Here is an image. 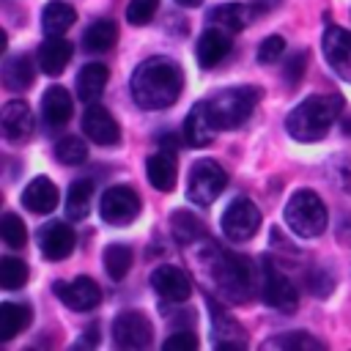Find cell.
Here are the masks:
<instances>
[{
  "label": "cell",
  "instance_id": "obj_29",
  "mask_svg": "<svg viewBox=\"0 0 351 351\" xmlns=\"http://www.w3.org/2000/svg\"><path fill=\"white\" fill-rule=\"evenodd\" d=\"M33 77H36V69L27 55H14L3 66V82L11 90H27L33 85Z\"/></svg>",
  "mask_w": 351,
  "mask_h": 351
},
{
  "label": "cell",
  "instance_id": "obj_9",
  "mask_svg": "<svg viewBox=\"0 0 351 351\" xmlns=\"http://www.w3.org/2000/svg\"><path fill=\"white\" fill-rule=\"evenodd\" d=\"M261 228V211L250 197H233L222 211V233L233 241H247Z\"/></svg>",
  "mask_w": 351,
  "mask_h": 351
},
{
  "label": "cell",
  "instance_id": "obj_47",
  "mask_svg": "<svg viewBox=\"0 0 351 351\" xmlns=\"http://www.w3.org/2000/svg\"><path fill=\"white\" fill-rule=\"evenodd\" d=\"M343 132L351 137V118H343Z\"/></svg>",
  "mask_w": 351,
  "mask_h": 351
},
{
  "label": "cell",
  "instance_id": "obj_21",
  "mask_svg": "<svg viewBox=\"0 0 351 351\" xmlns=\"http://www.w3.org/2000/svg\"><path fill=\"white\" fill-rule=\"evenodd\" d=\"M71 52H74V47H71V41H66L63 36H49V38H44L41 47H38V66H41V71L49 74V77H58V74L69 66Z\"/></svg>",
  "mask_w": 351,
  "mask_h": 351
},
{
  "label": "cell",
  "instance_id": "obj_44",
  "mask_svg": "<svg viewBox=\"0 0 351 351\" xmlns=\"http://www.w3.org/2000/svg\"><path fill=\"white\" fill-rule=\"evenodd\" d=\"M337 239H340V244L351 247V217H346V219L340 222V228H337Z\"/></svg>",
  "mask_w": 351,
  "mask_h": 351
},
{
  "label": "cell",
  "instance_id": "obj_11",
  "mask_svg": "<svg viewBox=\"0 0 351 351\" xmlns=\"http://www.w3.org/2000/svg\"><path fill=\"white\" fill-rule=\"evenodd\" d=\"M55 296L74 313H88L101 302V288L90 280V277H74L71 282L66 280H55L52 285Z\"/></svg>",
  "mask_w": 351,
  "mask_h": 351
},
{
  "label": "cell",
  "instance_id": "obj_43",
  "mask_svg": "<svg viewBox=\"0 0 351 351\" xmlns=\"http://www.w3.org/2000/svg\"><path fill=\"white\" fill-rule=\"evenodd\" d=\"M82 346H88V348L99 346V326H96V324L90 326V332H82V337L74 343V348H82Z\"/></svg>",
  "mask_w": 351,
  "mask_h": 351
},
{
  "label": "cell",
  "instance_id": "obj_7",
  "mask_svg": "<svg viewBox=\"0 0 351 351\" xmlns=\"http://www.w3.org/2000/svg\"><path fill=\"white\" fill-rule=\"evenodd\" d=\"M261 296L269 307H274L280 313H296V307H299L296 285L274 266L271 258L261 261Z\"/></svg>",
  "mask_w": 351,
  "mask_h": 351
},
{
  "label": "cell",
  "instance_id": "obj_26",
  "mask_svg": "<svg viewBox=\"0 0 351 351\" xmlns=\"http://www.w3.org/2000/svg\"><path fill=\"white\" fill-rule=\"evenodd\" d=\"M33 310L27 304H16V302H3L0 307V340H14L22 329L30 326Z\"/></svg>",
  "mask_w": 351,
  "mask_h": 351
},
{
  "label": "cell",
  "instance_id": "obj_12",
  "mask_svg": "<svg viewBox=\"0 0 351 351\" xmlns=\"http://www.w3.org/2000/svg\"><path fill=\"white\" fill-rule=\"evenodd\" d=\"M151 288L165 302H186L192 296V280L181 266L162 263L151 271Z\"/></svg>",
  "mask_w": 351,
  "mask_h": 351
},
{
  "label": "cell",
  "instance_id": "obj_38",
  "mask_svg": "<svg viewBox=\"0 0 351 351\" xmlns=\"http://www.w3.org/2000/svg\"><path fill=\"white\" fill-rule=\"evenodd\" d=\"M285 52V38L282 36H266L258 47V63H277Z\"/></svg>",
  "mask_w": 351,
  "mask_h": 351
},
{
  "label": "cell",
  "instance_id": "obj_34",
  "mask_svg": "<svg viewBox=\"0 0 351 351\" xmlns=\"http://www.w3.org/2000/svg\"><path fill=\"white\" fill-rule=\"evenodd\" d=\"M55 159L60 165H82L88 159V145L77 134H66L55 143Z\"/></svg>",
  "mask_w": 351,
  "mask_h": 351
},
{
  "label": "cell",
  "instance_id": "obj_37",
  "mask_svg": "<svg viewBox=\"0 0 351 351\" xmlns=\"http://www.w3.org/2000/svg\"><path fill=\"white\" fill-rule=\"evenodd\" d=\"M156 8H159V0H129V5H126V19H129V25L143 27V25H148V22L154 19Z\"/></svg>",
  "mask_w": 351,
  "mask_h": 351
},
{
  "label": "cell",
  "instance_id": "obj_6",
  "mask_svg": "<svg viewBox=\"0 0 351 351\" xmlns=\"http://www.w3.org/2000/svg\"><path fill=\"white\" fill-rule=\"evenodd\" d=\"M228 186V173L219 162L214 159H197L189 170V184H186V195L192 203L197 206H211L222 189Z\"/></svg>",
  "mask_w": 351,
  "mask_h": 351
},
{
  "label": "cell",
  "instance_id": "obj_14",
  "mask_svg": "<svg viewBox=\"0 0 351 351\" xmlns=\"http://www.w3.org/2000/svg\"><path fill=\"white\" fill-rule=\"evenodd\" d=\"M324 58L343 80H351V30L329 25L324 30Z\"/></svg>",
  "mask_w": 351,
  "mask_h": 351
},
{
  "label": "cell",
  "instance_id": "obj_41",
  "mask_svg": "<svg viewBox=\"0 0 351 351\" xmlns=\"http://www.w3.org/2000/svg\"><path fill=\"white\" fill-rule=\"evenodd\" d=\"M165 348L167 351H176V348L178 351H192V348H197V335L189 332V329H178L165 340Z\"/></svg>",
  "mask_w": 351,
  "mask_h": 351
},
{
  "label": "cell",
  "instance_id": "obj_4",
  "mask_svg": "<svg viewBox=\"0 0 351 351\" xmlns=\"http://www.w3.org/2000/svg\"><path fill=\"white\" fill-rule=\"evenodd\" d=\"M258 101H261V88H255V85H233V88L217 90L206 99L208 115L219 132H230V129H239L241 123H247L250 115L255 112Z\"/></svg>",
  "mask_w": 351,
  "mask_h": 351
},
{
  "label": "cell",
  "instance_id": "obj_32",
  "mask_svg": "<svg viewBox=\"0 0 351 351\" xmlns=\"http://www.w3.org/2000/svg\"><path fill=\"white\" fill-rule=\"evenodd\" d=\"M266 348H291V351H321L324 343L307 332H285V335H274L263 343Z\"/></svg>",
  "mask_w": 351,
  "mask_h": 351
},
{
  "label": "cell",
  "instance_id": "obj_46",
  "mask_svg": "<svg viewBox=\"0 0 351 351\" xmlns=\"http://www.w3.org/2000/svg\"><path fill=\"white\" fill-rule=\"evenodd\" d=\"M176 3H178V5H184V8H197L203 0H176Z\"/></svg>",
  "mask_w": 351,
  "mask_h": 351
},
{
  "label": "cell",
  "instance_id": "obj_36",
  "mask_svg": "<svg viewBox=\"0 0 351 351\" xmlns=\"http://www.w3.org/2000/svg\"><path fill=\"white\" fill-rule=\"evenodd\" d=\"M0 233H3V241H5L11 250H22V247L27 244V228H25V222H22L14 211H5V214H3Z\"/></svg>",
  "mask_w": 351,
  "mask_h": 351
},
{
  "label": "cell",
  "instance_id": "obj_39",
  "mask_svg": "<svg viewBox=\"0 0 351 351\" xmlns=\"http://www.w3.org/2000/svg\"><path fill=\"white\" fill-rule=\"evenodd\" d=\"M304 69H307V52L299 49V52H293V55L285 60V82H288V88H296V85H299Z\"/></svg>",
  "mask_w": 351,
  "mask_h": 351
},
{
  "label": "cell",
  "instance_id": "obj_5",
  "mask_svg": "<svg viewBox=\"0 0 351 351\" xmlns=\"http://www.w3.org/2000/svg\"><path fill=\"white\" fill-rule=\"evenodd\" d=\"M285 225L302 236L315 239L326 230V206L313 189H296L285 203Z\"/></svg>",
  "mask_w": 351,
  "mask_h": 351
},
{
  "label": "cell",
  "instance_id": "obj_18",
  "mask_svg": "<svg viewBox=\"0 0 351 351\" xmlns=\"http://www.w3.org/2000/svg\"><path fill=\"white\" fill-rule=\"evenodd\" d=\"M71 96L63 85H49L41 96V121L47 129H60L71 121Z\"/></svg>",
  "mask_w": 351,
  "mask_h": 351
},
{
  "label": "cell",
  "instance_id": "obj_17",
  "mask_svg": "<svg viewBox=\"0 0 351 351\" xmlns=\"http://www.w3.org/2000/svg\"><path fill=\"white\" fill-rule=\"evenodd\" d=\"M230 52V36L228 30L222 27H206L200 36H197V44H195V58L203 69H214L217 63H222Z\"/></svg>",
  "mask_w": 351,
  "mask_h": 351
},
{
  "label": "cell",
  "instance_id": "obj_40",
  "mask_svg": "<svg viewBox=\"0 0 351 351\" xmlns=\"http://www.w3.org/2000/svg\"><path fill=\"white\" fill-rule=\"evenodd\" d=\"M307 288L315 293V296H326V293H332V274L329 271H324V269H313V271H307Z\"/></svg>",
  "mask_w": 351,
  "mask_h": 351
},
{
  "label": "cell",
  "instance_id": "obj_3",
  "mask_svg": "<svg viewBox=\"0 0 351 351\" xmlns=\"http://www.w3.org/2000/svg\"><path fill=\"white\" fill-rule=\"evenodd\" d=\"M211 277L219 288V296L228 302H247L255 293V285H261V266L255 269L250 258L228 252V250H217L211 247Z\"/></svg>",
  "mask_w": 351,
  "mask_h": 351
},
{
  "label": "cell",
  "instance_id": "obj_31",
  "mask_svg": "<svg viewBox=\"0 0 351 351\" xmlns=\"http://www.w3.org/2000/svg\"><path fill=\"white\" fill-rule=\"evenodd\" d=\"M173 236L178 239V244H192V241H203L206 239V228L197 217H192L189 211H176L170 219Z\"/></svg>",
  "mask_w": 351,
  "mask_h": 351
},
{
  "label": "cell",
  "instance_id": "obj_20",
  "mask_svg": "<svg viewBox=\"0 0 351 351\" xmlns=\"http://www.w3.org/2000/svg\"><path fill=\"white\" fill-rule=\"evenodd\" d=\"M0 123H3V134L5 140L11 143H22L33 134V112L25 101L14 99L3 107V115H0Z\"/></svg>",
  "mask_w": 351,
  "mask_h": 351
},
{
  "label": "cell",
  "instance_id": "obj_33",
  "mask_svg": "<svg viewBox=\"0 0 351 351\" xmlns=\"http://www.w3.org/2000/svg\"><path fill=\"white\" fill-rule=\"evenodd\" d=\"M132 261H134V255L126 244H110L104 250V269L112 280H123L132 269Z\"/></svg>",
  "mask_w": 351,
  "mask_h": 351
},
{
  "label": "cell",
  "instance_id": "obj_8",
  "mask_svg": "<svg viewBox=\"0 0 351 351\" xmlns=\"http://www.w3.org/2000/svg\"><path fill=\"white\" fill-rule=\"evenodd\" d=\"M143 203H140V195L129 186V184H115L110 186L101 200H99V211H101V219L107 225H129L137 219Z\"/></svg>",
  "mask_w": 351,
  "mask_h": 351
},
{
  "label": "cell",
  "instance_id": "obj_30",
  "mask_svg": "<svg viewBox=\"0 0 351 351\" xmlns=\"http://www.w3.org/2000/svg\"><path fill=\"white\" fill-rule=\"evenodd\" d=\"M93 200V184L88 178H77L66 192V217L69 219H85Z\"/></svg>",
  "mask_w": 351,
  "mask_h": 351
},
{
  "label": "cell",
  "instance_id": "obj_15",
  "mask_svg": "<svg viewBox=\"0 0 351 351\" xmlns=\"http://www.w3.org/2000/svg\"><path fill=\"white\" fill-rule=\"evenodd\" d=\"M74 244H77V236H74L71 225H66V222H49L38 233V247H41V252H44L47 261H63V258H69L74 252Z\"/></svg>",
  "mask_w": 351,
  "mask_h": 351
},
{
  "label": "cell",
  "instance_id": "obj_35",
  "mask_svg": "<svg viewBox=\"0 0 351 351\" xmlns=\"http://www.w3.org/2000/svg\"><path fill=\"white\" fill-rule=\"evenodd\" d=\"M27 263L25 261H19V258H3V263H0V285L5 288V291H16V288H22L25 282H27Z\"/></svg>",
  "mask_w": 351,
  "mask_h": 351
},
{
  "label": "cell",
  "instance_id": "obj_1",
  "mask_svg": "<svg viewBox=\"0 0 351 351\" xmlns=\"http://www.w3.org/2000/svg\"><path fill=\"white\" fill-rule=\"evenodd\" d=\"M129 88H132V99L137 107L165 110L178 101V96L184 90V71L176 60L156 55V58L143 60L134 69Z\"/></svg>",
  "mask_w": 351,
  "mask_h": 351
},
{
  "label": "cell",
  "instance_id": "obj_45",
  "mask_svg": "<svg viewBox=\"0 0 351 351\" xmlns=\"http://www.w3.org/2000/svg\"><path fill=\"white\" fill-rule=\"evenodd\" d=\"M159 145H162V151L173 154V151L178 148V137H176V134H162V137H159Z\"/></svg>",
  "mask_w": 351,
  "mask_h": 351
},
{
  "label": "cell",
  "instance_id": "obj_24",
  "mask_svg": "<svg viewBox=\"0 0 351 351\" xmlns=\"http://www.w3.org/2000/svg\"><path fill=\"white\" fill-rule=\"evenodd\" d=\"M145 173H148V181H151L154 189L170 192L176 186V159H173V154H167L162 148L156 154H151L145 159Z\"/></svg>",
  "mask_w": 351,
  "mask_h": 351
},
{
  "label": "cell",
  "instance_id": "obj_10",
  "mask_svg": "<svg viewBox=\"0 0 351 351\" xmlns=\"http://www.w3.org/2000/svg\"><path fill=\"white\" fill-rule=\"evenodd\" d=\"M112 340L118 348H148L154 340V329L145 313L123 310L112 321Z\"/></svg>",
  "mask_w": 351,
  "mask_h": 351
},
{
  "label": "cell",
  "instance_id": "obj_13",
  "mask_svg": "<svg viewBox=\"0 0 351 351\" xmlns=\"http://www.w3.org/2000/svg\"><path fill=\"white\" fill-rule=\"evenodd\" d=\"M82 132L88 134V140L99 143V145H115L121 140V126L118 121L110 115L107 107L90 101L82 112Z\"/></svg>",
  "mask_w": 351,
  "mask_h": 351
},
{
  "label": "cell",
  "instance_id": "obj_16",
  "mask_svg": "<svg viewBox=\"0 0 351 351\" xmlns=\"http://www.w3.org/2000/svg\"><path fill=\"white\" fill-rule=\"evenodd\" d=\"M208 310H211V321H214V346L219 351H239V348H244L247 346V335L241 332L236 318H230L214 299H208Z\"/></svg>",
  "mask_w": 351,
  "mask_h": 351
},
{
  "label": "cell",
  "instance_id": "obj_25",
  "mask_svg": "<svg viewBox=\"0 0 351 351\" xmlns=\"http://www.w3.org/2000/svg\"><path fill=\"white\" fill-rule=\"evenodd\" d=\"M74 22H77V11L63 0H52L41 11V27L47 36H63Z\"/></svg>",
  "mask_w": 351,
  "mask_h": 351
},
{
  "label": "cell",
  "instance_id": "obj_22",
  "mask_svg": "<svg viewBox=\"0 0 351 351\" xmlns=\"http://www.w3.org/2000/svg\"><path fill=\"white\" fill-rule=\"evenodd\" d=\"M58 197H60L58 186L47 176H36L22 192V206L33 214H49L58 206Z\"/></svg>",
  "mask_w": 351,
  "mask_h": 351
},
{
  "label": "cell",
  "instance_id": "obj_2",
  "mask_svg": "<svg viewBox=\"0 0 351 351\" xmlns=\"http://www.w3.org/2000/svg\"><path fill=\"white\" fill-rule=\"evenodd\" d=\"M340 112H343L340 93H315V96H307L304 101H299L288 112L285 129L299 143H315L329 132V126L337 121Z\"/></svg>",
  "mask_w": 351,
  "mask_h": 351
},
{
  "label": "cell",
  "instance_id": "obj_19",
  "mask_svg": "<svg viewBox=\"0 0 351 351\" xmlns=\"http://www.w3.org/2000/svg\"><path fill=\"white\" fill-rule=\"evenodd\" d=\"M217 132H219V129L214 126V121H211V115H208V104H206V101L192 104V110H189L186 118H184V140H186L192 148H203V145H208V143L214 140Z\"/></svg>",
  "mask_w": 351,
  "mask_h": 351
},
{
  "label": "cell",
  "instance_id": "obj_27",
  "mask_svg": "<svg viewBox=\"0 0 351 351\" xmlns=\"http://www.w3.org/2000/svg\"><path fill=\"white\" fill-rule=\"evenodd\" d=\"M115 41H118V27H115L112 19H96V22L88 25V30L82 33V47H85L88 52H96V55L112 49Z\"/></svg>",
  "mask_w": 351,
  "mask_h": 351
},
{
  "label": "cell",
  "instance_id": "obj_42",
  "mask_svg": "<svg viewBox=\"0 0 351 351\" xmlns=\"http://www.w3.org/2000/svg\"><path fill=\"white\" fill-rule=\"evenodd\" d=\"M335 176H337L340 186H343L346 192H351V156H346V159H340V162L335 165Z\"/></svg>",
  "mask_w": 351,
  "mask_h": 351
},
{
  "label": "cell",
  "instance_id": "obj_23",
  "mask_svg": "<svg viewBox=\"0 0 351 351\" xmlns=\"http://www.w3.org/2000/svg\"><path fill=\"white\" fill-rule=\"evenodd\" d=\"M107 77H110V71H107L104 63H85V66L80 69V74H77V82H74V85H77V96H80L85 104L96 101V99L104 93Z\"/></svg>",
  "mask_w": 351,
  "mask_h": 351
},
{
  "label": "cell",
  "instance_id": "obj_28",
  "mask_svg": "<svg viewBox=\"0 0 351 351\" xmlns=\"http://www.w3.org/2000/svg\"><path fill=\"white\" fill-rule=\"evenodd\" d=\"M250 16H252V11L244 3H222V5L208 11V19L214 25H219L222 30H228V33H239L250 22Z\"/></svg>",
  "mask_w": 351,
  "mask_h": 351
}]
</instances>
